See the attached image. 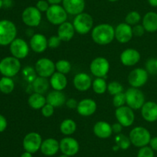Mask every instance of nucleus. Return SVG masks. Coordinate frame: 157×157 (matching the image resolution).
<instances>
[{"label":"nucleus","mask_w":157,"mask_h":157,"mask_svg":"<svg viewBox=\"0 0 157 157\" xmlns=\"http://www.w3.org/2000/svg\"><path fill=\"white\" fill-rule=\"evenodd\" d=\"M91 38L96 44L100 46L108 45L115 38V29L111 25L101 23L93 28Z\"/></svg>","instance_id":"1"},{"label":"nucleus","mask_w":157,"mask_h":157,"mask_svg":"<svg viewBox=\"0 0 157 157\" xmlns=\"http://www.w3.org/2000/svg\"><path fill=\"white\" fill-rule=\"evenodd\" d=\"M17 28L13 22L0 20V46H9L16 38Z\"/></svg>","instance_id":"2"},{"label":"nucleus","mask_w":157,"mask_h":157,"mask_svg":"<svg viewBox=\"0 0 157 157\" xmlns=\"http://www.w3.org/2000/svg\"><path fill=\"white\" fill-rule=\"evenodd\" d=\"M131 144L136 147L141 148L150 144L151 135L150 131L143 126H136L131 129L129 134Z\"/></svg>","instance_id":"3"},{"label":"nucleus","mask_w":157,"mask_h":157,"mask_svg":"<svg viewBox=\"0 0 157 157\" xmlns=\"http://www.w3.org/2000/svg\"><path fill=\"white\" fill-rule=\"evenodd\" d=\"M21 69V62L19 59L14 56H7L0 61V73L3 76H15Z\"/></svg>","instance_id":"4"},{"label":"nucleus","mask_w":157,"mask_h":157,"mask_svg":"<svg viewBox=\"0 0 157 157\" xmlns=\"http://www.w3.org/2000/svg\"><path fill=\"white\" fill-rule=\"evenodd\" d=\"M72 24L75 32L81 35H85L93 29L94 20L90 14L81 12L75 15Z\"/></svg>","instance_id":"5"},{"label":"nucleus","mask_w":157,"mask_h":157,"mask_svg":"<svg viewBox=\"0 0 157 157\" xmlns=\"http://www.w3.org/2000/svg\"><path fill=\"white\" fill-rule=\"evenodd\" d=\"M126 104L133 110H137L142 108L145 101L144 92L138 88H129L125 92Z\"/></svg>","instance_id":"6"},{"label":"nucleus","mask_w":157,"mask_h":157,"mask_svg":"<svg viewBox=\"0 0 157 157\" xmlns=\"http://www.w3.org/2000/svg\"><path fill=\"white\" fill-rule=\"evenodd\" d=\"M45 14L48 21L55 26H60L67 21V12L60 5H51Z\"/></svg>","instance_id":"7"},{"label":"nucleus","mask_w":157,"mask_h":157,"mask_svg":"<svg viewBox=\"0 0 157 157\" xmlns=\"http://www.w3.org/2000/svg\"><path fill=\"white\" fill-rule=\"evenodd\" d=\"M22 22L29 27H37L41 21V12L36 6H29L21 13Z\"/></svg>","instance_id":"8"},{"label":"nucleus","mask_w":157,"mask_h":157,"mask_svg":"<svg viewBox=\"0 0 157 157\" xmlns=\"http://www.w3.org/2000/svg\"><path fill=\"white\" fill-rule=\"evenodd\" d=\"M42 141L41 135L39 133L36 132H29L23 139V148L26 152L35 153L41 149Z\"/></svg>","instance_id":"9"},{"label":"nucleus","mask_w":157,"mask_h":157,"mask_svg":"<svg viewBox=\"0 0 157 157\" xmlns=\"http://www.w3.org/2000/svg\"><path fill=\"white\" fill-rule=\"evenodd\" d=\"M90 70L97 78H104L110 70V62L104 57H97L90 62Z\"/></svg>","instance_id":"10"},{"label":"nucleus","mask_w":157,"mask_h":157,"mask_svg":"<svg viewBox=\"0 0 157 157\" xmlns=\"http://www.w3.org/2000/svg\"><path fill=\"white\" fill-rule=\"evenodd\" d=\"M149 73L146 69L136 68L129 73L127 80L132 87L140 88L144 86L148 81Z\"/></svg>","instance_id":"11"},{"label":"nucleus","mask_w":157,"mask_h":157,"mask_svg":"<svg viewBox=\"0 0 157 157\" xmlns=\"http://www.w3.org/2000/svg\"><path fill=\"white\" fill-rule=\"evenodd\" d=\"M29 49L27 42L21 38H16L9 45V50L12 55L18 59L27 57L29 53Z\"/></svg>","instance_id":"12"},{"label":"nucleus","mask_w":157,"mask_h":157,"mask_svg":"<svg viewBox=\"0 0 157 157\" xmlns=\"http://www.w3.org/2000/svg\"><path fill=\"white\" fill-rule=\"evenodd\" d=\"M35 71L38 76L48 78L55 72V63L48 58H41L35 63Z\"/></svg>","instance_id":"13"},{"label":"nucleus","mask_w":157,"mask_h":157,"mask_svg":"<svg viewBox=\"0 0 157 157\" xmlns=\"http://www.w3.org/2000/svg\"><path fill=\"white\" fill-rule=\"evenodd\" d=\"M115 116L118 123H121L124 127H129L134 123L135 114L133 109L127 106L117 108Z\"/></svg>","instance_id":"14"},{"label":"nucleus","mask_w":157,"mask_h":157,"mask_svg":"<svg viewBox=\"0 0 157 157\" xmlns=\"http://www.w3.org/2000/svg\"><path fill=\"white\" fill-rule=\"evenodd\" d=\"M60 143V150L62 154L68 156H74L80 149V145L78 140L71 136H66L61 139Z\"/></svg>","instance_id":"15"},{"label":"nucleus","mask_w":157,"mask_h":157,"mask_svg":"<svg viewBox=\"0 0 157 157\" xmlns=\"http://www.w3.org/2000/svg\"><path fill=\"white\" fill-rule=\"evenodd\" d=\"M133 36V28L127 23H120L115 28V38L118 42L125 44L130 42Z\"/></svg>","instance_id":"16"},{"label":"nucleus","mask_w":157,"mask_h":157,"mask_svg":"<svg viewBox=\"0 0 157 157\" xmlns=\"http://www.w3.org/2000/svg\"><path fill=\"white\" fill-rule=\"evenodd\" d=\"M141 58L140 53L135 49H127L121 52L120 59L121 63L126 66H133L137 64Z\"/></svg>","instance_id":"17"},{"label":"nucleus","mask_w":157,"mask_h":157,"mask_svg":"<svg viewBox=\"0 0 157 157\" xmlns=\"http://www.w3.org/2000/svg\"><path fill=\"white\" fill-rule=\"evenodd\" d=\"M98 105L96 102L91 99H84L78 103L77 112L81 116H90L97 110Z\"/></svg>","instance_id":"18"},{"label":"nucleus","mask_w":157,"mask_h":157,"mask_svg":"<svg viewBox=\"0 0 157 157\" xmlns=\"http://www.w3.org/2000/svg\"><path fill=\"white\" fill-rule=\"evenodd\" d=\"M92 80L90 75L85 72H79L74 77L73 84L77 90L80 92L87 91L92 86Z\"/></svg>","instance_id":"19"},{"label":"nucleus","mask_w":157,"mask_h":157,"mask_svg":"<svg viewBox=\"0 0 157 157\" xmlns=\"http://www.w3.org/2000/svg\"><path fill=\"white\" fill-rule=\"evenodd\" d=\"M141 115L149 123L157 121V103L153 101L146 102L141 108Z\"/></svg>","instance_id":"20"},{"label":"nucleus","mask_w":157,"mask_h":157,"mask_svg":"<svg viewBox=\"0 0 157 157\" xmlns=\"http://www.w3.org/2000/svg\"><path fill=\"white\" fill-rule=\"evenodd\" d=\"M62 5L67 14L77 15L81 12H84L85 0H63Z\"/></svg>","instance_id":"21"},{"label":"nucleus","mask_w":157,"mask_h":157,"mask_svg":"<svg viewBox=\"0 0 157 157\" xmlns=\"http://www.w3.org/2000/svg\"><path fill=\"white\" fill-rule=\"evenodd\" d=\"M30 48L32 51L37 53L44 52L48 47V38L43 34L35 33L30 38Z\"/></svg>","instance_id":"22"},{"label":"nucleus","mask_w":157,"mask_h":157,"mask_svg":"<svg viewBox=\"0 0 157 157\" xmlns=\"http://www.w3.org/2000/svg\"><path fill=\"white\" fill-rule=\"evenodd\" d=\"M40 150L46 156H53L60 150V143L56 139L48 138L42 141Z\"/></svg>","instance_id":"23"},{"label":"nucleus","mask_w":157,"mask_h":157,"mask_svg":"<svg viewBox=\"0 0 157 157\" xmlns=\"http://www.w3.org/2000/svg\"><path fill=\"white\" fill-rule=\"evenodd\" d=\"M93 132L97 137L100 139H107L113 133L112 126L107 122L99 121L94 126Z\"/></svg>","instance_id":"24"},{"label":"nucleus","mask_w":157,"mask_h":157,"mask_svg":"<svg viewBox=\"0 0 157 157\" xmlns=\"http://www.w3.org/2000/svg\"><path fill=\"white\" fill-rule=\"evenodd\" d=\"M75 33V29L72 23L66 21L58 26V36L62 42H69L73 38Z\"/></svg>","instance_id":"25"},{"label":"nucleus","mask_w":157,"mask_h":157,"mask_svg":"<svg viewBox=\"0 0 157 157\" xmlns=\"http://www.w3.org/2000/svg\"><path fill=\"white\" fill-rule=\"evenodd\" d=\"M47 103L52 105L54 107H60L64 105L67 101L66 95L61 91L53 90L48 92L46 96Z\"/></svg>","instance_id":"26"},{"label":"nucleus","mask_w":157,"mask_h":157,"mask_svg":"<svg viewBox=\"0 0 157 157\" xmlns=\"http://www.w3.org/2000/svg\"><path fill=\"white\" fill-rule=\"evenodd\" d=\"M49 83H50L51 86L53 88L54 90L62 91L67 87V79L64 74H62L58 72H55L51 76Z\"/></svg>","instance_id":"27"},{"label":"nucleus","mask_w":157,"mask_h":157,"mask_svg":"<svg viewBox=\"0 0 157 157\" xmlns=\"http://www.w3.org/2000/svg\"><path fill=\"white\" fill-rule=\"evenodd\" d=\"M142 25L145 30L148 32H155L157 31V13L149 12L145 14L142 20Z\"/></svg>","instance_id":"28"},{"label":"nucleus","mask_w":157,"mask_h":157,"mask_svg":"<svg viewBox=\"0 0 157 157\" xmlns=\"http://www.w3.org/2000/svg\"><path fill=\"white\" fill-rule=\"evenodd\" d=\"M46 103V97L41 93L33 92L28 99V104L33 109H41Z\"/></svg>","instance_id":"29"},{"label":"nucleus","mask_w":157,"mask_h":157,"mask_svg":"<svg viewBox=\"0 0 157 157\" xmlns=\"http://www.w3.org/2000/svg\"><path fill=\"white\" fill-rule=\"evenodd\" d=\"M49 85H50V83L47 79V78L37 76L32 83V87L34 92L43 94L48 90Z\"/></svg>","instance_id":"30"},{"label":"nucleus","mask_w":157,"mask_h":157,"mask_svg":"<svg viewBox=\"0 0 157 157\" xmlns=\"http://www.w3.org/2000/svg\"><path fill=\"white\" fill-rule=\"evenodd\" d=\"M77 129V124L71 119H65L61 122L60 125V131L63 135L66 136L72 135L75 133Z\"/></svg>","instance_id":"31"},{"label":"nucleus","mask_w":157,"mask_h":157,"mask_svg":"<svg viewBox=\"0 0 157 157\" xmlns=\"http://www.w3.org/2000/svg\"><path fill=\"white\" fill-rule=\"evenodd\" d=\"M15 89V83L10 77L3 76L0 78V91L4 94H9Z\"/></svg>","instance_id":"32"},{"label":"nucleus","mask_w":157,"mask_h":157,"mask_svg":"<svg viewBox=\"0 0 157 157\" xmlns=\"http://www.w3.org/2000/svg\"><path fill=\"white\" fill-rule=\"evenodd\" d=\"M92 89L97 94L105 93L107 91V83L104 78H96L92 83Z\"/></svg>","instance_id":"33"},{"label":"nucleus","mask_w":157,"mask_h":157,"mask_svg":"<svg viewBox=\"0 0 157 157\" xmlns=\"http://www.w3.org/2000/svg\"><path fill=\"white\" fill-rule=\"evenodd\" d=\"M115 143L120 149H124V150L128 149L131 145L130 138L122 133L117 134V135L115 136Z\"/></svg>","instance_id":"34"},{"label":"nucleus","mask_w":157,"mask_h":157,"mask_svg":"<svg viewBox=\"0 0 157 157\" xmlns=\"http://www.w3.org/2000/svg\"><path fill=\"white\" fill-rule=\"evenodd\" d=\"M55 68L57 72L67 75L71 70V64L66 59H60L55 62Z\"/></svg>","instance_id":"35"},{"label":"nucleus","mask_w":157,"mask_h":157,"mask_svg":"<svg viewBox=\"0 0 157 157\" xmlns=\"http://www.w3.org/2000/svg\"><path fill=\"white\" fill-rule=\"evenodd\" d=\"M141 15L136 11H131L125 17V22L130 26H135L140 22Z\"/></svg>","instance_id":"36"},{"label":"nucleus","mask_w":157,"mask_h":157,"mask_svg":"<svg viewBox=\"0 0 157 157\" xmlns=\"http://www.w3.org/2000/svg\"><path fill=\"white\" fill-rule=\"evenodd\" d=\"M123 91H124V87L119 82L113 81L107 84V92L110 95H115L117 94L123 92Z\"/></svg>","instance_id":"37"},{"label":"nucleus","mask_w":157,"mask_h":157,"mask_svg":"<svg viewBox=\"0 0 157 157\" xmlns=\"http://www.w3.org/2000/svg\"><path fill=\"white\" fill-rule=\"evenodd\" d=\"M23 75L25 76V79L27 80L29 83H32L34 80L36 78V71H35V69H33V68L30 67V66H27V67L25 68L22 71Z\"/></svg>","instance_id":"38"},{"label":"nucleus","mask_w":157,"mask_h":157,"mask_svg":"<svg viewBox=\"0 0 157 157\" xmlns=\"http://www.w3.org/2000/svg\"><path fill=\"white\" fill-rule=\"evenodd\" d=\"M126 104V95L125 92H121L117 95H113V105L116 108L124 106Z\"/></svg>","instance_id":"39"},{"label":"nucleus","mask_w":157,"mask_h":157,"mask_svg":"<svg viewBox=\"0 0 157 157\" xmlns=\"http://www.w3.org/2000/svg\"><path fill=\"white\" fill-rule=\"evenodd\" d=\"M146 70L149 74L151 75H156L157 68L156 66V58H149L146 62Z\"/></svg>","instance_id":"40"},{"label":"nucleus","mask_w":157,"mask_h":157,"mask_svg":"<svg viewBox=\"0 0 157 157\" xmlns=\"http://www.w3.org/2000/svg\"><path fill=\"white\" fill-rule=\"evenodd\" d=\"M137 157H154V151L150 146H144L140 148Z\"/></svg>","instance_id":"41"},{"label":"nucleus","mask_w":157,"mask_h":157,"mask_svg":"<svg viewBox=\"0 0 157 157\" xmlns=\"http://www.w3.org/2000/svg\"><path fill=\"white\" fill-rule=\"evenodd\" d=\"M61 40L58 35H52L48 39V46L50 49H57L61 43Z\"/></svg>","instance_id":"42"},{"label":"nucleus","mask_w":157,"mask_h":157,"mask_svg":"<svg viewBox=\"0 0 157 157\" xmlns=\"http://www.w3.org/2000/svg\"><path fill=\"white\" fill-rule=\"evenodd\" d=\"M41 114L43 116L46 117V118H49V117L52 116L55 112V107L52 105L46 103L44 106L41 109Z\"/></svg>","instance_id":"43"},{"label":"nucleus","mask_w":157,"mask_h":157,"mask_svg":"<svg viewBox=\"0 0 157 157\" xmlns=\"http://www.w3.org/2000/svg\"><path fill=\"white\" fill-rule=\"evenodd\" d=\"M50 7V4L47 0H38L36 3V8L41 12H46Z\"/></svg>","instance_id":"44"},{"label":"nucleus","mask_w":157,"mask_h":157,"mask_svg":"<svg viewBox=\"0 0 157 157\" xmlns=\"http://www.w3.org/2000/svg\"><path fill=\"white\" fill-rule=\"evenodd\" d=\"M133 34L134 36L136 37H141L144 35L146 30L144 29V27L143 26V25H135L133 26Z\"/></svg>","instance_id":"45"},{"label":"nucleus","mask_w":157,"mask_h":157,"mask_svg":"<svg viewBox=\"0 0 157 157\" xmlns=\"http://www.w3.org/2000/svg\"><path fill=\"white\" fill-rule=\"evenodd\" d=\"M65 105L67 106V108H69V109H77L78 105V102L77 101L76 99H75L71 98V99H67Z\"/></svg>","instance_id":"46"},{"label":"nucleus","mask_w":157,"mask_h":157,"mask_svg":"<svg viewBox=\"0 0 157 157\" xmlns=\"http://www.w3.org/2000/svg\"><path fill=\"white\" fill-rule=\"evenodd\" d=\"M7 119H6L4 115L0 114V132H4L6 129V128H7Z\"/></svg>","instance_id":"47"},{"label":"nucleus","mask_w":157,"mask_h":157,"mask_svg":"<svg viewBox=\"0 0 157 157\" xmlns=\"http://www.w3.org/2000/svg\"><path fill=\"white\" fill-rule=\"evenodd\" d=\"M123 127H124V126H123L121 123H117L112 125V130H113V132H114V133L119 134L121 133V132H122Z\"/></svg>","instance_id":"48"},{"label":"nucleus","mask_w":157,"mask_h":157,"mask_svg":"<svg viewBox=\"0 0 157 157\" xmlns=\"http://www.w3.org/2000/svg\"><path fill=\"white\" fill-rule=\"evenodd\" d=\"M150 146L153 151H157V136L151 138L150 142Z\"/></svg>","instance_id":"49"},{"label":"nucleus","mask_w":157,"mask_h":157,"mask_svg":"<svg viewBox=\"0 0 157 157\" xmlns=\"http://www.w3.org/2000/svg\"><path fill=\"white\" fill-rule=\"evenodd\" d=\"M50 5H59L63 0H47Z\"/></svg>","instance_id":"50"},{"label":"nucleus","mask_w":157,"mask_h":157,"mask_svg":"<svg viewBox=\"0 0 157 157\" xmlns=\"http://www.w3.org/2000/svg\"><path fill=\"white\" fill-rule=\"evenodd\" d=\"M149 4L153 7H157V0H147Z\"/></svg>","instance_id":"51"},{"label":"nucleus","mask_w":157,"mask_h":157,"mask_svg":"<svg viewBox=\"0 0 157 157\" xmlns=\"http://www.w3.org/2000/svg\"><path fill=\"white\" fill-rule=\"evenodd\" d=\"M20 157H33V155H32V153H31V152H23L22 154L21 155V156Z\"/></svg>","instance_id":"52"},{"label":"nucleus","mask_w":157,"mask_h":157,"mask_svg":"<svg viewBox=\"0 0 157 157\" xmlns=\"http://www.w3.org/2000/svg\"><path fill=\"white\" fill-rule=\"evenodd\" d=\"M2 6H3V0H0V9H2Z\"/></svg>","instance_id":"53"},{"label":"nucleus","mask_w":157,"mask_h":157,"mask_svg":"<svg viewBox=\"0 0 157 157\" xmlns=\"http://www.w3.org/2000/svg\"><path fill=\"white\" fill-rule=\"evenodd\" d=\"M58 157H70V156H68V155H64V154H62V155H59Z\"/></svg>","instance_id":"54"},{"label":"nucleus","mask_w":157,"mask_h":157,"mask_svg":"<svg viewBox=\"0 0 157 157\" xmlns=\"http://www.w3.org/2000/svg\"><path fill=\"white\" fill-rule=\"evenodd\" d=\"M108 1H110V2H117V1H118V0H108Z\"/></svg>","instance_id":"55"},{"label":"nucleus","mask_w":157,"mask_h":157,"mask_svg":"<svg viewBox=\"0 0 157 157\" xmlns=\"http://www.w3.org/2000/svg\"><path fill=\"white\" fill-rule=\"evenodd\" d=\"M3 2H12V0H3Z\"/></svg>","instance_id":"56"},{"label":"nucleus","mask_w":157,"mask_h":157,"mask_svg":"<svg viewBox=\"0 0 157 157\" xmlns=\"http://www.w3.org/2000/svg\"><path fill=\"white\" fill-rule=\"evenodd\" d=\"M156 68H157V58H156Z\"/></svg>","instance_id":"57"},{"label":"nucleus","mask_w":157,"mask_h":157,"mask_svg":"<svg viewBox=\"0 0 157 157\" xmlns=\"http://www.w3.org/2000/svg\"></svg>","instance_id":"58"}]
</instances>
